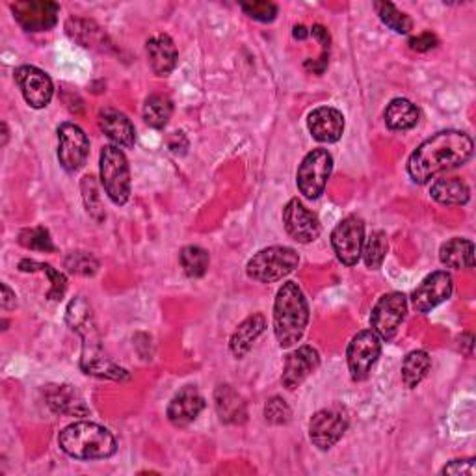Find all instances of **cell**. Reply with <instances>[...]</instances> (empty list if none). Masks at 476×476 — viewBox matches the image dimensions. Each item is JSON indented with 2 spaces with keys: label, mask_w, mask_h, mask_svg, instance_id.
Wrapping results in <instances>:
<instances>
[{
  "label": "cell",
  "mask_w": 476,
  "mask_h": 476,
  "mask_svg": "<svg viewBox=\"0 0 476 476\" xmlns=\"http://www.w3.org/2000/svg\"><path fill=\"white\" fill-rule=\"evenodd\" d=\"M454 281L453 275L445 270H437L426 275L419 287L411 294V305L419 313H428L439 303L447 302L453 296Z\"/></svg>",
  "instance_id": "obj_16"
},
{
  "label": "cell",
  "mask_w": 476,
  "mask_h": 476,
  "mask_svg": "<svg viewBox=\"0 0 476 476\" xmlns=\"http://www.w3.org/2000/svg\"><path fill=\"white\" fill-rule=\"evenodd\" d=\"M437 38L432 34V32H423V34L415 36V38H411L409 40V47L417 51V52H428L432 49L437 47Z\"/></svg>",
  "instance_id": "obj_41"
},
{
  "label": "cell",
  "mask_w": 476,
  "mask_h": 476,
  "mask_svg": "<svg viewBox=\"0 0 476 476\" xmlns=\"http://www.w3.org/2000/svg\"><path fill=\"white\" fill-rule=\"evenodd\" d=\"M66 32L73 42H77L80 47H86V49L105 51L108 45V38L105 34V30L98 23H93L89 19L71 17L66 23Z\"/></svg>",
  "instance_id": "obj_25"
},
{
  "label": "cell",
  "mask_w": 476,
  "mask_h": 476,
  "mask_svg": "<svg viewBox=\"0 0 476 476\" xmlns=\"http://www.w3.org/2000/svg\"><path fill=\"white\" fill-rule=\"evenodd\" d=\"M214 406L218 417L226 425H242L247 419L244 398L231 386H218L214 391Z\"/></svg>",
  "instance_id": "obj_24"
},
{
  "label": "cell",
  "mask_w": 476,
  "mask_h": 476,
  "mask_svg": "<svg viewBox=\"0 0 476 476\" xmlns=\"http://www.w3.org/2000/svg\"><path fill=\"white\" fill-rule=\"evenodd\" d=\"M472 140L462 131H441L426 138L407 161V173L417 184H426L437 175L462 168L472 156Z\"/></svg>",
  "instance_id": "obj_1"
},
{
  "label": "cell",
  "mask_w": 476,
  "mask_h": 476,
  "mask_svg": "<svg viewBox=\"0 0 476 476\" xmlns=\"http://www.w3.org/2000/svg\"><path fill=\"white\" fill-rule=\"evenodd\" d=\"M460 342H462L460 348H462V346H467V354L472 356V335H471V333H463V335L460 337Z\"/></svg>",
  "instance_id": "obj_44"
},
{
  "label": "cell",
  "mask_w": 476,
  "mask_h": 476,
  "mask_svg": "<svg viewBox=\"0 0 476 476\" xmlns=\"http://www.w3.org/2000/svg\"><path fill=\"white\" fill-rule=\"evenodd\" d=\"M14 77L26 105L36 110L49 107L54 95V84L45 71L36 66H21L15 70Z\"/></svg>",
  "instance_id": "obj_14"
},
{
  "label": "cell",
  "mask_w": 476,
  "mask_h": 476,
  "mask_svg": "<svg viewBox=\"0 0 476 476\" xmlns=\"http://www.w3.org/2000/svg\"><path fill=\"white\" fill-rule=\"evenodd\" d=\"M365 244V224L359 216H346L331 233V246L344 266H356Z\"/></svg>",
  "instance_id": "obj_10"
},
{
  "label": "cell",
  "mask_w": 476,
  "mask_h": 476,
  "mask_svg": "<svg viewBox=\"0 0 476 476\" xmlns=\"http://www.w3.org/2000/svg\"><path fill=\"white\" fill-rule=\"evenodd\" d=\"M266 328V319L265 314L256 313L249 314L244 322L238 324V328L233 331L229 339V350L237 359H242L249 350L251 346L256 344V341L263 335Z\"/></svg>",
  "instance_id": "obj_23"
},
{
  "label": "cell",
  "mask_w": 476,
  "mask_h": 476,
  "mask_svg": "<svg viewBox=\"0 0 476 476\" xmlns=\"http://www.w3.org/2000/svg\"><path fill=\"white\" fill-rule=\"evenodd\" d=\"M19 270H21V272H43V274H47V277L51 279V289H49V293H47V298H49V300H61L63 294H66V289H68V277L63 275L60 270L52 268L51 265L24 259V261L19 263Z\"/></svg>",
  "instance_id": "obj_32"
},
{
  "label": "cell",
  "mask_w": 476,
  "mask_h": 476,
  "mask_svg": "<svg viewBox=\"0 0 476 476\" xmlns=\"http://www.w3.org/2000/svg\"><path fill=\"white\" fill-rule=\"evenodd\" d=\"M300 265L296 249L289 246H270L253 256L246 265L249 279L259 283H275L293 274Z\"/></svg>",
  "instance_id": "obj_5"
},
{
  "label": "cell",
  "mask_w": 476,
  "mask_h": 476,
  "mask_svg": "<svg viewBox=\"0 0 476 476\" xmlns=\"http://www.w3.org/2000/svg\"><path fill=\"white\" fill-rule=\"evenodd\" d=\"M3 309L5 311L15 309V293L8 287L6 283H3Z\"/></svg>",
  "instance_id": "obj_42"
},
{
  "label": "cell",
  "mask_w": 476,
  "mask_h": 476,
  "mask_svg": "<svg viewBox=\"0 0 476 476\" xmlns=\"http://www.w3.org/2000/svg\"><path fill=\"white\" fill-rule=\"evenodd\" d=\"M147 58H149V66L154 75L158 77H168L179 60L177 47L173 40L168 34H156L145 43Z\"/></svg>",
  "instance_id": "obj_21"
},
{
  "label": "cell",
  "mask_w": 476,
  "mask_h": 476,
  "mask_svg": "<svg viewBox=\"0 0 476 476\" xmlns=\"http://www.w3.org/2000/svg\"><path fill=\"white\" fill-rule=\"evenodd\" d=\"M66 322L82 339L80 369L84 374L101 379H114V382H125L131 378L129 372L108 358L98 322H95L93 309L84 296H77L68 303Z\"/></svg>",
  "instance_id": "obj_2"
},
{
  "label": "cell",
  "mask_w": 476,
  "mask_h": 476,
  "mask_svg": "<svg viewBox=\"0 0 476 476\" xmlns=\"http://www.w3.org/2000/svg\"><path fill=\"white\" fill-rule=\"evenodd\" d=\"M441 474H453V476H474L476 474V467H474V460H453L449 465H445L441 469Z\"/></svg>",
  "instance_id": "obj_40"
},
{
  "label": "cell",
  "mask_w": 476,
  "mask_h": 476,
  "mask_svg": "<svg viewBox=\"0 0 476 476\" xmlns=\"http://www.w3.org/2000/svg\"><path fill=\"white\" fill-rule=\"evenodd\" d=\"M348 430V417L344 411L330 407L321 409L309 421V437L313 445L321 451H330L335 447Z\"/></svg>",
  "instance_id": "obj_12"
},
{
  "label": "cell",
  "mask_w": 476,
  "mask_h": 476,
  "mask_svg": "<svg viewBox=\"0 0 476 476\" xmlns=\"http://www.w3.org/2000/svg\"><path fill=\"white\" fill-rule=\"evenodd\" d=\"M89 156V138L75 123H61L58 126V161L68 173H77L84 168Z\"/></svg>",
  "instance_id": "obj_11"
},
{
  "label": "cell",
  "mask_w": 476,
  "mask_h": 476,
  "mask_svg": "<svg viewBox=\"0 0 476 476\" xmlns=\"http://www.w3.org/2000/svg\"><path fill=\"white\" fill-rule=\"evenodd\" d=\"M387 251H389L387 235L384 231H374V233H370V237L363 244L361 257L369 268L378 270L379 266L384 265V261L387 257Z\"/></svg>",
  "instance_id": "obj_33"
},
{
  "label": "cell",
  "mask_w": 476,
  "mask_h": 476,
  "mask_svg": "<svg viewBox=\"0 0 476 476\" xmlns=\"http://www.w3.org/2000/svg\"><path fill=\"white\" fill-rule=\"evenodd\" d=\"M242 12L261 23H272L277 17V6L272 3H242Z\"/></svg>",
  "instance_id": "obj_39"
},
{
  "label": "cell",
  "mask_w": 476,
  "mask_h": 476,
  "mask_svg": "<svg viewBox=\"0 0 476 476\" xmlns=\"http://www.w3.org/2000/svg\"><path fill=\"white\" fill-rule=\"evenodd\" d=\"M19 244L26 249H32V251H45V253H52L56 247H54V242L51 238V233L43 228V226H38V228H28V229H23L19 233Z\"/></svg>",
  "instance_id": "obj_36"
},
{
  "label": "cell",
  "mask_w": 476,
  "mask_h": 476,
  "mask_svg": "<svg viewBox=\"0 0 476 476\" xmlns=\"http://www.w3.org/2000/svg\"><path fill=\"white\" fill-rule=\"evenodd\" d=\"M101 182L107 196L116 205H125L131 198V168L125 153L117 145H105L99 156Z\"/></svg>",
  "instance_id": "obj_6"
},
{
  "label": "cell",
  "mask_w": 476,
  "mask_h": 476,
  "mask_svg": "<svg viewBox=\"0 0 476 476\" xmlns=\"http://www.w3.org/2000/svg\"><path fill=\"white\" fill-rule=\"evenodd\" d=\"M203 409H205V398L200 393V389L196 386H184L170 400L166 415L173 426L184 428L188 425H192Z\"/></svg>",
  "instance_id": "obj_18"
},
{
  "label": "cell",
  "mask_w": 476,
  "mask_h": 476,
  "mask_svg": "<svg viewBox=\"0 0 476 476\" xmlns=\"http://www.w3.org/2000/svg\"><path fill=\"white\" fill-rule=\"evenodd\" d=\"M309 324V305L300 285L283 283L274 302V333L281 348L296 346Z\"/></svg>",
  "instance_id": "obj_3"
},
{
  "label": "cell",
  "mask_w": 476,
  "mask_h": 476,
  "mask_svg": "<svg viewBox=\"0 0 476 476\" xmlns=\"http://www.w3.org/2000/svg\"><path fill=\"white\" fill-rule=\"evenodd\" d=\"M82 188V198H84V205L88 214L95 219V221H101L107 218L105 209L101 205V196H99V190H98V182H95L93 175H86L80 182Z\"/></svg>",
  "instance_id": "obj_35"
},
{
  "label": "cell",
  "mask_w": 476,
  "mask_h": 476,
  "mask_svg": "<svg viewBox=\"0 0 476 476\" xmlns=\"http://www.w3.org/2000/svg\"><path fill=\"white\" fill-rule=\"evenodd\" d=\"M432 367V358L425 350L409 352L402 361V382L407 389H415L426 378Z\"/></svg>",
  "instance_id": "obj_29"
},
{
  "label": "cell",
  "mask_w": 476,
  "mask_h": 476,
  "mask_svg": "<svg viewBox=\"0 0 476 476\" xmlns=\"http://www.w3.org/2000/svg\"><path fill=\"white\" fill-rule=\"evenodd\" d=\"M311 136L321 144H335L344 133V116L333 107H319L307 116Z\"/></svg>",
  "instance_id": "obj_19"
},
{
  "label": "cell",
  "mask_w": 476,
  "mask_h": 476,
  "mask_svg": "<svg viewBox=\"0 0 476 476\" xmlns=\"http://www.w3.org/2000/svg\"><path fill=\"white\" fill-rule=\"evenodd\" d=\"M179 263H181V266L188 277L198 279V277H203L207 274L210 257H209V251L205 247L192 244V246H184L181 249Z\"/></svg>",
  "instance_id": "obj_31"
},
{
  "label": "cell",
  "mask_w": 476,
  "mask_h": 476,
  "mask_svg": "<svg viewBox=\"0 0 476 476\" xmlns=\"http://www.w3.org/2000/svg\"><path fill=\"white\" fill-rule=\"evenodd\" d=\"M58 445L68 456L82 462L107 460L117 451L114 434L98 423L88 421H79L63 428L58 435Z\"/></svg>",
  "instance_id": "obj_4"
},
{
  "label": "cell",
  "mask_w": 476,
  "mask_h": 476,
  "mask_svg": "<svg viewBox=\"0 0 476 476\" xmlns=\"http://www.w3.org/2000/svg\"><path fill=\"white\" fill-rule=\"evenodd\" d=\"M173 114V103L168 95L153 93L144 103V121L153 129H164Z\"/></svg>",
  "instance_id": "obj_30"
},
{
  "label": "cell",
  "mask_w": 476,
  "mask_h": 476,
  "mask_svg": "<svg viewBox=\"0 0 476 476\" xmlns=\"http://www.w3.org/2000/svg\"><path fill=\"white\" fill-rule=\"evenodd\" d=\"M430 196L434 201L445 207H460L467 205L471 200V190L467 182L460 177H445V179H437L432 188H430Z\"/></svg>",
  "instance_id": "obj_26"
},
{
  "label": "cell",
  "mask_w": 476,
  "mask_h": 476,
  "mask_svg": "<svg viewBox=\"0 0 476 476\" xmlns=\"http://www.w3.org/2000/svg\"><path fill=\"white\" fill-rule=\"evenodd\" d=\"M283 224L287 233L300 244H311L322 233L321 219L316 218L298 198L291 200L283 209Z\"/></svg>",
  "instance_id": "obj_15"
},
{
  "label": "cell",
  "mask_w": 476,
  "mask_h": 476,
  "mask_svg": "<svg viewBox=\"0 0 476 476\" xmlns=\"http://www.w3.org/2000/svg\"><path fill=\"white\" fill-rule=\"evenodd\" d=\"M291 417H293V409L281 397H272L265 404V419H266V423L281 426V425H287L291 421Z\"/></svg>",
  "instance_id": "obj_38"
},
{
  "label": "cell",
  "mask_w": 476,
  "mask_h": 476,
  "mask_svg": "<svg viewBox=\"0 0 476 476\" xmlns=\"http://www.w3.org/2000/svg\"><path fill=\"white\" fill-rule=\"evenodd\" d=\"M99 126L114 145L125 147V149L135 147L136 129H135L133 121L123 112L116 108H103L99 112Z\"/></svg>",
  "instance_id": "obj_20"
},
{
  "label": "cell",
  "mask_w": 476,
  "mask_h": 476,
  "mask_svg": "<svg viewBox=\"0 0 476 476\" xmlns=\"http://www.w3.org/2000/svg\"><path fill=\"white\" fill-rule=\"evenodd\" d=\"M10 8L14 19L26 32H47L58 23L60 6L49 0H17Z\"/></svg>",
  "instance_id": "obj_13"
},
{
  "label": "cell",
  "mask_w": 476,
  "mask_h": 476,
  "mask_svg": "<svg viewBox=\"0 0 476 476\" xmlns=\"http://www.w3.org/2000/svg\"><path fill=\"white\" fill-rule=\"evenodd\" d=\"M439 261L447 268L463 270L474 266V244L467 238H451L439 247Z\"/></svg>",
  "instance_id": "obj_27"
},
{
  "label": "cell",
  "mask_w": 476,
  "mask_h": 476,
  "mask_svg": "<svg viewBox=\"0 0 476 476\" xmlns=\"http://www.w3.org/2000/svg\"><path fill=\"white\" fill-rule=\"evenodd\" d=\"M382 354V339L372 330H363L350 341L346 348V363L354 382L369 378L374 363Z\"/></svg>",
  "instance_id": "obj_9"
},
{
  "label": "cell",
  "mask_w": 476,
  "mask_h": 476,
  "mask_svg": "<svg viewBox=\"0 0 476 476\" xmlns=\"http://www.w3.org/2000/svg\"><path fill=\"white\" fill-rule=\"evenodd\" d=\"M63 266L68 272L77 275H95L99 270V261L95 259L88 251H71L70 256L63 259Z\"/></svg>",
  "instance_id": "obj_37"
},
{
  "label": "cell",
  "mask_w": 476,
  "mask_h": 476,
  "mask_svg": "<svg viewBox=\"0 0 476 476\" xmlns=\"http://www.w3.org/2000/svg\"><path fill=\"white\" fill-rule=\"evenodd\" d=\"M333 170V156L328 149H313L303 156L296 173L298 190L307 200H319Z\"/></svg>",
  "instance_id": "obj_7"
},
{
  "label": "cell",
  "mask_w": 476,
  "mask_h": 476,
  "mask_svg": "<svg viewBox=\"0 0 476 476\" xmlns=\"http://www.w3.org/2000/svg\"><path fill=\"white\" fill-rule=\"evenodd\" d=\"M384 117H386V125L389 131L404 133V131H411L414 126H417L421 114L414 103L398 98L387 105Z\"/></svg>",
  "instance_id": "obj_28"
},
{
  "label": "cell",
  "mask_w": 476,
  "mask_h": 476,
  "mask_svg": "<svg viewBox=\"0 0 476 476\" xmlns=\"http://www.w3.org/2000/svg\"><path fill=\"white\" fill-rule=\"evenodd\" d=\"M293 34H294L296 40H307V38L311 36V32H309L303 24H298V26H294V32H293Z\"/></svg>",
  "instance_id": "obj_43"
},
{
  "label": "cell",
  "mask_w": 476,
  "mask_h": 476,
  "mask_svg": "<svg viewBox=\"0 0 476 476\" xmlns=\"http://www.w3.org/2000/svg\"><path fill=\"white\" fill-rule=\"evenodd\" d=\"M374 10L387 28H391L397 34H409L411 28H414V21L404 12H400L395 5L391 3H374Z\"/></svg>",
  "instance_id": "obj_34"
},
{
  "label": "cell",
  "mask_w": 476,
  "mask_h": 476,
  "mask_svg": "<svg viewBox=\"0 0 476 476\" xmlns=\"http://www.w3.org/2000/svg\"><path fill=\"white\" fill-rule=\"evenodd\" d=\"M407 314V298L402 293L379 296L370 313V328L382 341H393Z\"/></svg>",
  "instance_id": "obj_8"
},
{
  "label": "cell",
  "mask_w": 476,
  "mask_h": 476,
  "mask_svg": "<svg viewBox=\"0 0 476 476\" xmlns=\"http://www.w3.org/2000/svg\"><path fill=\"white\" fill-rule=\"evenodd\" d=\"M319 367H321V354L316 348L309 344L296 348V350L291 352L287 359H285V369L281 376L283 387L289 391L298 389Z\"/></svg>",
  "instance_id": "obj_17"
},
{
  "label": "cell",
  "mask_w": 476,
  "mask_h": 476,
  "mask_svg": "<svg viewBox=\"0 0 476 476\" xmlns=\"http://www.w3.org/2000/svg\"><path fill=\"white\" fill-rule=\"evenodd\" d=\"M45 398L54 414L68 417H84L89 414L82 397L71 386H49Z\"/></svg>",
  "instance_id": "obj_22"
}]
</instances>
